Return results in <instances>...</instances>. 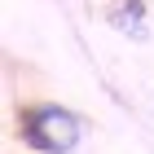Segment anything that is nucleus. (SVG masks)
I'll use <instances>...</instances> for the list:
<instances>
[{
	"label": "nucleus",
	"instance_id": "f257e3e1",
	"mask_svg": "<svg viewBox=\"0 0 154 154\" xmlns=\"http://www.w3.org/2000/svg\"><path fill=\"white\" fill-rule=\"evenodd\" d=\"M18 141L35 154H75L84 141V119L62 101H22Z\"/></svg>",
	"mask_w": 154,
	"mask_h": 154
},
{
	"label": "nucleus",
	"instance_id": "f03ea898",
	"mask_svg": "<svg viewBox=\"0 0 154 154\" xmlns=\"http://www.w3.org/2000/svg\"><path fill=\"white\" fill-rule=\"evenodd\" d=\"M106 18L123 31V35H132V40H145V35H150V31H145V5H141V0H115Z\"/></svg>",
	"mask_w": 154,
	"mask_h": 154
}]
</instances>
